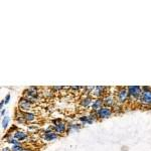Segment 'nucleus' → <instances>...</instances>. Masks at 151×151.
I'll return each mask as SVG.
<instances>
[{"instance_id": "obj_1", "label": "nucleus", "mask_w": 151, "mask_h": 151, "mask_svg": "<svg viewBox=\"0 0 151 151\" xmlns=\"http://www.w3.org/2000/svg\"><path fill=\"white\" fill-rule=\"evenodd\" d=\"M142 88V93L138 102L144 107H151V87L143 86Z\"/></svg>"}, {"instance_id": "obj_2", "label": "nucleus", "mask_w": 151, "mask_h": 151, "mask_svg": "<svg viewBox=\"0 0 151 151\" xmlns=\"http://www.w3.org/2000/svg\"><path fill=\"white\" fill-rule=\"evenodd\" d=\"M115 98L117 104H125L129 101V95L127 87H119L116 91Z\"/></svg>"}, {"instance_id": "obj_3", "label": "nucleus", "mask_w": 151, "mask_h": 151, "mask_svg": "<svg viewBox=\"0 0 151 151\" xmlns=\"http://www.w3.org/2000/svg\"><path fill=\"white\" fill-rule=\"evenodd\" d=\"M52 130L55 131L58 135H62V134L65 133L68 131V124L63 121L60 118L53 119L52 120Z\"/></svg>"}, {"instance_id": "obj_4", "label": "nucleus", "mask_w": 151, "mask_h": 151, "mask_svg": "<svg viewBox=\"0 0 151 151\" xmlns=\"http://www.w3.org/2000/svg\"><path fill=\"white\" fill-rule=\"evenodd\" d=\"M128 95H129V101L135 102L138 101L142 93V88L139 86H129L127 87Z\"/></svg>"}, {"instance_id": "obj_5", "label": "nucleus", "mask_w": 151, "mask_h": 151, "mask_svg": "<svg viewBox=\"0 0 151 151\" xmlns=\"http://www.w3.org/2000/svg\"><path fill=\"white\" fill-rule=\"evenodd\" d=\"M33 103H35V102H32L31 100H29L22 96L19 99V102H18V108H19L18 110H20L22 112H29L31 107H32Z\"/></svg>"}, {"instance_id": "obj_6", "label": "nucleus", "mask_w": 151, "mask_h": 151, "mask_svg": "<svg viewBox=\"0 0 151 151\" xmlns=\"http://www.w3.org/2000/svg\"><path fill=\"white\" fill-rule=\"evenodd\" d=\"M106 90H108L107 87L104 86H97V87H93L91 93H90V96L95 97L96 99L102 98L105 94H106Z\"/></svg>"}, {"instance_id": "obj_7", "label": "nucleus", "mask_w": 151, "mask_h": 151, "mask_svg": "<svg viewBox=\"0 0 151 151\" xmlns=\"http://www.w3.org/2000/svg\"><path fill=\"white\" fill-rule=\"evenodd\" d=\"M97 113V117H98V119H107L109 118V117H111V115L113 114V110H112V108H110V107H102L101 109L96 112Z\"/></svg>"}, {"instance_id": "obj_8", "label": "nucleus", "mask_w": 151, "mask_h": 151, "mask_svg": "<svg viewBox=\"0 0 151 151\" xmlns=\"http://www.w3.org/2000/svg\"><path fill=\"white\" fill-rule=\"evenodd\" d=\"M58 135L55 132V131L52 130V127L47 128V130L43 131L42 138L45 141H53V140L58 139Z\"/></svg>"}, {"instance_id": "obj_9", "label": "nucleus", "mask_w": 151, "mask_h": 151, "mask_svg": "<svg viewBox=\"0 0 151 151\" xmlns=\"http://www.w3.org/2000/svg\"><path fill=\"white\" fill-rule=\"evenodd\" d=\"M23 97H25V98H27L29 100H31L32 102H36V100L38 99V92L36 91H33V90L31 89H26L23 91Z\"/></svg>"}, {"instance_id": "obj_10", "label": "nucleus", "mask_w": 151, "mask_h": 151, "mask_svg": "<svg viewBox=\"0 0 151 151\" xmlns=\"http://www.w3.org/2000/svg\"><path fill=\"white\" fill-rule=\"evenodd\" d=\"M102 99H103L104 106L110 107V108H112V107H114V106L116 105V103H117L115 97H113L112 95H109V94H106Z\"/></svg>"}, {"instance_id": "obj_11", "label": "nucleus", "mask_w": 151, "mask_h": 151, "mask_svg": "<svg viewBox=\"0 0 151 151\" xmlns=\"http://www.w3.org/2000/svg\"><path fill=\"white\" fill-rule=\"evenodd\" d=\"M93 97L90 96V95H85V96H83L81 100H80V105L83 107V108L87 109L89 108V107L92 106V103H93Z\"/></svg>"}, {"instance_id": "obj_12", "label": "nucleus", "mask_w": 151, "mask_h": 151, "mask_svg": "<svg viewBox=\"0 0 151 151\" xmlns=\"http://www.w3.org/2000/svg\"><path fill=\"white\" fill-rule=\"evenodd\" d=\"M104 107V103H103V99L102 98H99V99H95L92 103V106H91V110L92 112H98L100 109Z\"/></svg>"}, {"instance_id": "obj_13", "label": "nucleus", "mask_w": 151, "mask_h": 151, "mask_svg": "<svg viewBox=\"0 0 151 151\" xmlns=\"http://www.w3.org/2000/svg\"><path fill=\"white\" fill-rule=\"evenodd\" d=\"M13 137L15 138L16 140H18L19 142H21V141L27 139V133L24 132L22 130H16L15 132L13 133Z\"/></svg>"}, {"instance_id": "obj_14", "label": "nucleus", "mask_w": 151, "mask_h": 151, "mask_svg": "<svg viewBox=\"0 0 151 151\" xmlns=\"http://www.w3.org/2000/svg\"><path fill=\"white\" fill-rule=\"evenodd\" d=\"M22 115L26 122H32V121H35L36 119V115L35 113H32V112H22Z\"/></svg>"}, {"instance_id": "obj_15", "label": "nucleus", "mask_w": 151, "mask_h": 151, "mask_svg": "<svg viewBox=\"0 0 151 151\" xmlns=\"http://www.w3.org/2000/svg\"><path fill=\"white\" fill-rule=\"evenodd\" d=\"M81 129V125L80 124H76V123H70L68 124V131L67 132L69 133L70 131H79Z\"/></svg>"}, {"instance_id": "obj_16", "label": "nucleus", "mask_w": 151, "mask_h": 151, "mask_svg": "<svg viewBox=\"0 0 151 151\" xmlns=\"http://www.w3.org/2000/svg\"><path fill=\"white\" fill-rule=\"evenodd\" d=\"M9 122H10V117L9 116H5L2 118V122H1V127L2 129H7L9 125Z\"/></svg>"}, {"instance_id": "obj_17", "label": "nucleus", "mask_w": 151, "mask_h": 151, "mask_svg": "<svg viewBox=\"0 0 151 151\" xmlns=\"http://www.w3.org/2000/svg\"><path fill=\"white\" fill-rule=\"evenodd\" d=\"M25 150H26V147H24L22 144L11 146V151H25Z\"/></svg>"}, {"instance_id": "obj_18", "label": "nucleus", "mask_w": 151, "mask_h": 151, "mask_svg": "<svg viewBox=\"0 0 151 151\" xmlns=\"http://www.w3.org/2000/svg\"><path fill=\"white\" fill-rule=\"evenodd\" d=\"M6 142L7 143H9V144H11V145H19V144H21L20 142H19L18 140H16L14 137H9V138H7L6 139Z\"/></svg>"}, {"instance_id": "obj_19", "label": "nucleus", "mask_w": 151, "mask_h": 151, "mask_svg": "<svg viewBox=\"0 0 151 151\" xmlns=\"http://www.w3.org/2000/svg\"><path fill=\"white\" fill-rule=\"evenodd\" d=\"M9 100H10V94H7L4 98V101H5V104H8L9 103Z\"/></svg>"}, {"instance_id": "obj_20", "label": "nucleus", "mask_w": 151, "mask_h": 151, "mask_svg": "<svg viewBox=\"0 0 151 151\" xmlns=\"http://www.w3.org/2000/svg\"><path fill=\"white\" fill-rule=\"evenodd\" d=\"M1 151H11V148H9V147H2Z\"/></svg>"}, {"instance_id": "obj_21", "label": "nucleus", "mask_w": 151, "mask_h": 151, "mask_svg": "<svg viewBox=\"0 0 151 151\" xmlns=\"http://www.w3.org/2000/svg\"><path fill=\"white\" fill-rule=\"evenodd\" d=\"M5 113H6V110L5 109H1V116L2 117H5Z\"/></svg>"}, {"instance_id": "obj_22", "label": "nucleus", "mask_w": 151, "mask_h": 151, "mask_svg": "<svg viewBox=\"0 0 151 151\" xmlns=\"http://www.w3.org/2000/svg\"><path fill=\"white\" fill-rule=\"evenodd\" d=\"M4 104H5V101H4V99H3V100H1V102H0V108L3 109V105Z\"/></svg>"}]
</instances>
